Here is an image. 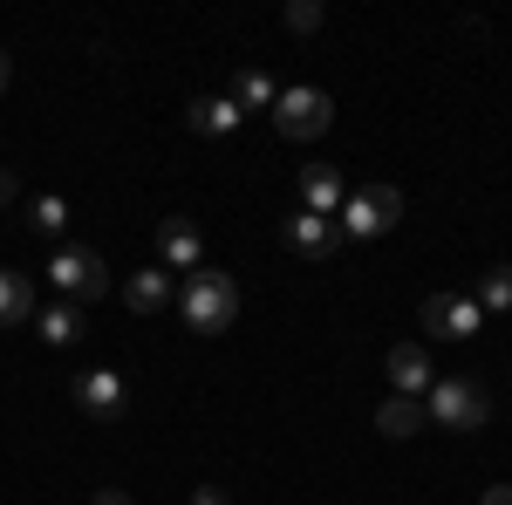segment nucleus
I'll list each match as a JSON object with an SVG mask.
<instances>
[{
    "label": "nucleus",
    "instance_id": "nucleus-1",
    "mask_svg": "<svg viewBox=\"0 0 512 505\" xmlns=\"http://www.w3.org/2000/svg\"><path fill=\"white\" fill-rule=\"evenodd\" d=\"M171 308L185 314L192 335H226L239 321V280L226 267H198V273L178 280V301H171Z\"/></svg>",
    "mask_w": 512,
    "mask_h": 505
},
{
    "label": "nucleus",
    "instance_id": "nucleus-2",
    "mask_svg": "<svg viewBox=\"0 0 512 505\" xmlns=\"http://www.w3.org/2000/svg\"><path fill=\"white\" fill-rule=\"evenodd\" d=\"M492 403H485V383L478 376H437L424 389V424L437 430H485Z\"/></svg>",
    "mask_w": 512,
    "mask_h": 505
},
{
    "label": "nucleus",
    "instance_id": "nucleus-3",
    "mask_svg": "<svg viewBox=\"0 0 512 505\" xmlns=\"http://www.w3.org/2000/svg\"><path fill=\"white\" fill-rule=\"evenodd\" d=\"M267 117H274V130L287 144H315V137H328V123H335V103H328V89H315V82H294V89L274 96Z\"/></svg>",
    "mask_w": 512,
    "mask_h": 505
},
{
    "label": "nucleus",
    "instance_id": "nucleus-4",
    "mask_svg": "<svg viewBox=\"0 0 512 505\" xmlns=\"http://www.w3.org/2000/svg\"><path fill=\"white\" fill-rule=\"evenodd\" d=\"M48 280H55V294H62L69 308H82V301H103V294H110V260H103L96 246H55Z\"/></svg>",
    "mask_w": 512,
    "mask_h": 505
},
{
    "label": "nucleus",
    "instance_id": "nucleus-5",
    "mask_svg": "<svg viewBox=\"0 0 512 505\" xmlns=\"http://www.w3.org/2000/svg\"><path fill=\"white\" fill-rule=\"evenodd\" d=\"M396 219H403V192H396V185H355V192L342 198V212H335L342 239H383Z\"/></svg>",
    "mask_w": 512,
    "mask_h": 505
},
{
    "label": "nucleus",
    "instance_id": "nucleus-6",
    "mask_svg": "<svg viewBox=\"0 0 512 505\" xmlns=\"http://www.w3.org/2000/svg\"><path fill=\"white\" fill-rule=\"evenodd\" d=\"M424 328L444 335V342H472L478 328H485V308H478L472 294H451V287H444V294L424 301Z\"/></svg>",
    "mask_w": 512,
    "mask_h": 505
},
{
    "label": "nucleus",
    "instance_id": "nucleus-7",
    "mask_svg": "<svg viewBox=\"0 0 512 505\" xmlns=\"http://www.w3.org/2000/svg\"><path fill=\"white\" fill-rule=\"evenodd\" d=\"M280 239H287V253H301V260H328V253H342V246H349L342 226H335V219H321V212H294V219L280 226Z\"/></svg>",
    "mask_w": 512,
    "mask_h": 505
},
{
    "label": "nucleus",
    "instance_id": "nucleus-8",
    "mask_svg": "<svg viewBox=\"0 0 512 505\" xmlns=\"http://www.w3.org/2000/svg\"><path fill=\"white\" fill-rule=\"evenodd\" d=\"M158 253H164V273H198L205 267V233H198L192 219H164Z\"/></svg>",
    "mask_w": 512,
    "mask_h": 505
},
{
    "label": "nucleus",
    "instance_id": "nucleus-9",
    "mask_svg": "<svg viewBox=\"0 0 512 505\" xmlns=\"http://www.w3.org/2000/svg\"><path fill=\"white\" fill-rule=\"evenodd\" d=\"M171 301H178V287H171V273H164V267L123 273V308H130V314H164Z\"/></svg>",
    "mask_w": 512,
    "mask_h": 505
},
{
    "label": "nucleus",
    "instance_id": "nucleus-10",
    "mask_svg": "<svg viewBox=\"0 0 512 505\" xmlns=\"http://www.w3.org/2000/svg\"><path fill=\"white\" fill-rule=\"evenodd\" d=\"M383 369H390V396H424V389L437 383V376H431V355H424V342H396Z\"/></svg>",
    "mask_w": 512,
    "mask_h": 505
},
{
    "label": "nucleus",
    "instance_id": "nucleus-11",
    "mask_svg": "<svg viewBox=\"0 0 512 505\" xmlns=\"http://www.w3.org/2000/svg\"><path fill=\"white\" fill-rule=\"evenodd\" d=\"M76 403L89 410V417H123L130 389H123L117 369H89V376H76Z\"/></svg>",
    "mask_w": 512,
    "mask_h": 505
},
{
    "label": "nucleus",
    "instance_id": "nucleus-12",
    "mask_svg": "<svg viewBox=\"0 0 512 505\" xmlns=\"http://www.w3.org/2000/svg\"><path fill=\"white\" fill-rule=\"evenodd\" d=\"M342 198H349V185H342V171H335V164H308V171H301V212L335 219V212H342Z\"/></svg>",
    "mask_w": 512,
    "mask_h": 505
},
{
    "label": "nucleus",
    "instance_id": "nucleus-13",
    "mask_svg": "<svg viewBox=\"0 0 512 505\" xmlns=\"http://www.w3.org/2000/svg\"><path fill=\"white\" fill-rule=\"evenodd\" d=\"M185 123H192L198 137H233L239 123H246V110H239L233 96H192L185 103Z\"/></svg>",
    "mask_w": 512,
    "mask_h": 505
},
{
    "label": "nucleus",
    "instance_id": "nucleus-14",
    "mask_svg": "<svg viewBox=\"0 0 512 505\" xmlns=\"http://www.w3.org/2000/svg\"><path fill=\"white\" fill-rule=\"evenodd\" d=\"M21 321H35V280L0 267V328H21Z\"/></svg>",
    "mask_w": 512,
    "mask_h": 505
},
{
    "label": "nucleus",
    "instance_id": "nucleus-15",
    "mask_svg": "<svg viewBox=\"0 0 512 505\" xmlns=\"http://www.w3.org/2000/svg\"><path fill=\"white\" fill-rule=\"evenodd\" d=\"M376 430L383 437H417L424 430V396H383L376 403Z\"/></svg>",
    "mask_w": 512,
    "mask_h": 505
},
{
    "label": "nucleus",
    "instance_id": "nucleus-16",
    "mask_svg": "<svg viewBox=\"0 0 512 505\" xmlns=\"http://www.w3.org/2000/svg\"><path fill=\"white\" fill-rule=\"evenodd\" d=\"M35 335L48 342V349H69V342L82 335V314L69 308V301H55V308H41V314H35Z\"/></svg>",
    "mask_w": 512,
    "mask_h": 505
},
{
    "label": "nucleus",
    "instance_id": "nucleus-17",
    "mask_svg": "<svg viewBox=\"0 0 512 505\" xmlns=\"http://www.w3.org/2000/svg\"><path fill=\"white\" fill-rule=\"evenodd\" d=\"M274 96H280V89H274L267 69H239V76H233V103H239V110H274Z\"/></svg>",
    "mask_w": 512,
    "mask_h": 505
},
{
    "label": "nucleus",
    "instance_id": "nucleus-18",
    "mask_svg": "<svg viewBox=\"0 0 512 505\" xmlns=\"http://www.w3.org/2000/svg\"><path fill=\"white\" fill-rule=\"evenodd\" d=\"M485 314H512V267H492L485 280H478V294H472Z\"/></svg>",
    "mask_w": 512,
    "mask_h": 505
},
{
    "label": "nucleus",
    "instance_id": "nucleus-19",
    "mask_svg": "<svg viewBox=\"0 0 512 505\" xmlns=\"http://www.w3.org/2000/svg\"><path fill=\"white\" fill-rule=\"evenodd\" d=\"M41 239H62V226H69V205L62 198H35V219H28Z\"/></svg>",
    "mask_w": 512,
    "mask_h": 505
},
{
    "label": "nucleus",
    "instance_id": "nucleus-20",
    "mask_svg": "<svg viewBox=\"0 0 512 505\" xmlns=\"http://www.w3.org/2000/svg\"><path fill=\"white\" fill-rule=\"evenodd\" d=\"M287 28H294V35H315V28H321V7H315V0H294V7H287Z\"/></svg>",
    "mask_w": 512,
    "mask_h": 505
},
{
    "label": "nucleus",
    "instance_id": "nucleus-21",
    "mask_svg": "<svg viewBox=\"0 0 512 505\" xmlns=\"http://www.w3.org/2000/svg\"><path fill=\"white\" fill-rule=\"evenodd\" d=\"M14 198H21V178H14V171H0V205H14Z\"/></svg>",
    "mask_w": 512,
    "mask_h": 505
},
{
    "label": "nucleus",
    "instance_id": "nucleus-22",
    "mask_svg": "<svg viewBox=\"0 0 512 505\" xmlns=\"http://www.w3.org/2000/svg\"><path fill=\"white\" fill-rule=\"evenodd\" d=\"M192 505H226V492H219V485H198V492H192Z\"/></svg>",
    "mask_w": 512,
    "mask_h": 505
},
{
    "label": "nucleus",
    "instance_id": "nucleus-23",
    "mask_svg": "<svg viewBox=\"0 0 512 505\" xmlns=\"http://www.w3.org/2000/svg\"><path fill=\"white\" fill-rule=\"evenodd\" d=\"M478 505H512V485H492V492H485Z\"/></svg>",
    "mask_w": 512,
    "mask_h": 505
},
{
    "label": "nucleus",
    "instance_id": "nucleus-24",
    "mask_svg": "<svg viewBox=\"0 0 512 505\" xmlns=\"http://www.w3.org/2000/svg\"><path fill=\"white\" fill-rule=\"evenodd\" d=\"M89 505H130V492H96Z\"/></svg>",
    "mask_w": 512,
    "mask_h": 505
},
{
    "label": "nucleus",
    "instance_id": "nucleus-25",
    "mask_svg": "<svg viewBox=\"0 0 512 505\" xmlns=\"http://www.w3.org/2000/svg\"><path fill=\"white\" fill-rule=\"evenodd\" d=\"M7 76H14V62H7V48H0V89H7Z\"/></svg>",
    "mask_w": 512,
    "mask_h": 505
}]
</instances>
